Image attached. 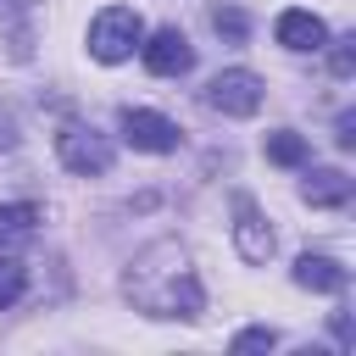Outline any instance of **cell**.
Returning <instances> with one entry per match:
<instances>
[{
    "label": "cell",
    "instance_id": "13",
    "mask_svg": "<svg viewBox=\"0 0 356 356\" xmlns=\"http://www.w3.org/2000/svg\"><path fill=\"white\" fill-rule=\"evenodd\" d=\"M22 289H28V267H22V261H11V256H0V312H6V306H17V300H22Z\"/></svg>",
    "mask_w": 356,
    "mask_h": 356
},
{
    "label": "cell",
    "instance_id": "14",
    "mask_svg": "<svg viewBox=\"0 0 356 356\" xmlns=\"http://www.w3.org/2000/svg\"><path fill=\"white\" fill-rule=\"evenodd\" d=\"M211 28H217L228 44H245V33H250V22H245L239 6H217V11H211Z\"/></svg>",
    "mask_w": 356,
    "mask_h": 356
},
{
    "label": "cell",
    "instance_id": "1",
    "mask_svg": "<svg viewBox=\"0 0 356 356\" xmlns=\"http://www.w3.org/2000/svg\"><path fill=\"white\" fill-rule=\"evenodd\" d=\"M122 289H128V300H134L145 317H200V312H206V289H200L189 256H184L172 239L145 245V250L134 256Z\"/></svg>",
    "mask_w": 356,
    "mask_h": 356
},
{
    "label": "cell",
    "instance_id": "11",
    "mask_svg": "<svg viewBox=\"0 0 356 356\" xmlns=\"http://www.w3.org/2000/svg\"><path fill=\"white\" fill-rule=\"evenodd\" d=\"M39 228V206H0V250L28 245Z\"/></svg>",
    "mask_w": 356,
    "mask_h": 356
},
{
    "label": "cell",
    "instance_id": "16",
    "mask_svg": "<svg viewBox=\"0 0 356 356\" xmlns=\"http://www.w3.org/2000/svg\"><path fill=\"white\" fill-rule=\"evenodd\" d=\"M273 345H278L273 328H245V334L234 339V350H273Z\"/></svg>",
    "mask_w": 356,
    "mask_h": 356
},
{
    "label": "cell",
    "instance_id": "10",
    "mask_svg": "<svg viewBox=\"0 0 356 356\" xmlns=\"http://www.w3.org/2000/svg\"><path fill=\"white\" fill-rule=\"evenodd\" d=\"M306 200H312V206H345V200H350V178H345L339 167H317V172L306 178Z\"/></svg>",
    "mask_w": 356,
    "mask_h": 356
},
{
    "label": "cell",
    "instance_id": "2",
    "mask_svg": "<svg viewBox=\"0 0 356 356\" xmlns=\"http://www.w3.org/2000/svg\"><path fill=\"white\" fill-rule=\"evenodd\" d=\"M139 44H145V22L134 6H106L89 22V56L95 61H128Z\"/></svg>",
    "mask_w": 356,
    "mask_h": 356
},
{
    "label": "cell",
    "instance_id": "6",
    "mask_svg": "<svg viewBox=\"0 0 356 356\" xmlns=\"http://www.w3.org/2000/svg\"><path fill=\"white\" fill-rule=\"evenodd\" d=\"M139 50H145V67H150L156 78H184V72L195 67V44H189L178 28L150 33V44H139Z\"/></svg>",
    "mask_w": 356,
    "mask_h": 356
},
{
    "label": "cell",
    "instance_id": "7",
    "mask_svg": "<svg viewBox=\"0 0 356 356\" xmlns=\"http://www.w3.org/2000/svg\"><path fill=\"white\" fill-rule=\"evenodd\" d=\"M234 245H239V256H245V261H256V267H261V261L273 256V245H278V239H273V228H267V217H261L245 195L234 200Z\"/></svg>",
    "mask_w": 356,
    "mask_h": 356
},
{
    "label": "cell",
    "instance_id": "15",
    "mask_svg": "<svg viewBox=\"0 0 356 356\" xmlns=\"http://www.w3.org/2000/svg\"><path fill=\"white\" fill-rule=\"evenodd\" d=\"M328 67H334V78H350V72H356V50H350V39H334Z\"/></svg>",
    "mask_w": 356,
    "mask_h": 356
},
{
    "label": "cell",
    "instance_id": "9",
    "mask_svg": "<svg viewBox=\"0 0 356 356\" xmlns=\"http://www.w3.org/2000/svg\"><path fill=\"white\" fill-rule=\"evenodd\" d=\"M295 284H300V289H317V295H339V289L350 284V273H345L334 256H312V250H306V256L295 261Z\"/></svg>",
    "mask_w": 356,
    "mask_h": 356
},
{
    "label": "cell",
    "instance_id": "3",
    "mask_svg": "<svg viewBox=\"0 0 356 356\" xmlns=\"http://www.w3.org/2000/svg\"><path fill=\"white\" fill-rule=\"evenodd\" d=\"M261 95H267V83L250 67H228V72H217L206 83V106L222 111V117H256L261 111Z\"/></svg>",
    "mask_w": 356,
    "mask_h": 356
},
{
    "label": "cell",
    "instance_id": "8",
    "mask_svg": "<svg viewBox=\"0 0 356 356\" xmlns=\"http://www.w3.org/2000/svg\"><path fill=\"white\" fill-rule=\"evenodd\" d=\"M273 33H278V44H284V50H323V44H328L323 17H312V11H284Z\"/></svg>",
    "mask_w": 356,
    "mask_h": 356
},
{
    "label": "cell",
    "instance_id": "17",
    "mask_svg": "<svg viewBox=\"0 0 356 356\" xmlns=\"http://www.w3.org/2000/svg\"><path fill=\"white\" fill-rule=\"evenodd\" d=\"M334 139H339V145H350V139H356V117H350V111L339 117V134H334Z\"/></svg>",
    "mask_w": 356,
    "mask_h": 356
},
{
    "label": "cell",
    "instance_id": "4",
    "mask_svg": "<svg viewBox=\"0 0 356 356\" xmlns=\"http://www.w3.org/2000/svg\"><path fill=\"white\" fill-rule=\"evenodd\" d=\"M56 156H61V167L67 172H111V139L106 134H95V128H83V122H67L61 134H56Z\"/></svg>",
    "mask_w": 356,
    "mask_h": 356
},
{
    "label": "cell",
    "instance_id": "5",
    "mask_svg": "<svg viewBox=\"0 0 356 356\" xmlns=\"http://www.w3.org/2000/svg\"><path fill=\"white\" fill-rule=\"evenodd\" d=\"M122 139L134 145V150H150V156H167V150H178V122H167L161 111H145V106H128L122 117Z\"/></svg>",
    "mask_w": 356,
    "mask_h": 356
},
{
    "label": "cell",
    "instance_id": "12",
    "mask_svg": "<svg viewBox=\"0 0 356 356\" xmlns=\"http://www.w3.org/2000/svg\"><path fill=\"white\" fill-rule=\"evenodd\" d=\"M312 150H306V139L295 134V128H273L267 134V161H278V167H300Z\"/></svg>",
    "mask_w": 356,
    "mask_h": 356
}]
</instances>
